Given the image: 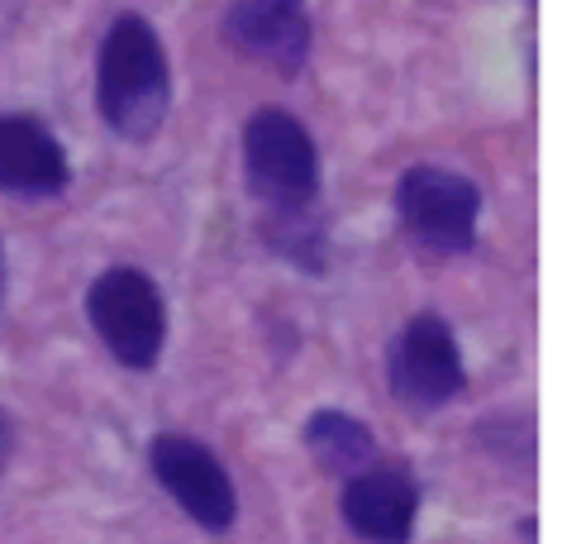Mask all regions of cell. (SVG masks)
I'll return each instance as SVG.
<instances>
[{
  "mask_svg": "<svg viewBox=\"0 0 562 544\" xmlns=\"http://www.w3.org/2000/svg\"><path fill=\"white\" fill-rule=\"evenodd\" d=\"M396 211L405 234L434 258H453L472 248L482 191L448 167H411L396 181Z\"/></svg>",
  "mask_w": 562,
  "mask_h": 544,
  "instance_id": "obj_4",
  "label": "cell"
},
{
  "mask_svg": "<svg viewBox=\"0 0 562 544\" xmlns=\"http://www.w3.org/2000/svg\"><path fill=\"white\" fill-rule=\"evenodd\" d=\"M67 187V153L48 124L0 115V191L5 197H58Z\"/></svg>",
  "mask_w": 562,
  "mask_h": 544,
  "instance_id": "obj_9",
  "label": "cell"
},
{
  "mask_svg": "<svg viewBox=\"0 0 562 544\" xmlns=\"http://www.w3.org/2000/svg\"><path fill=\"white\" fill-rule=\"evenodd\" d=\"M386 382L401 407L411 411L448 407L468 387V368H462L453 330L439 315H415L386 348Z\"/></svg>",
  "mask_w": 562,
  "mask_h": 544,
  "instance_id": "obj_5",
  "label": "cell"
},
{
  "mask_svg": "<svg viewBox=\"0 0 562 544\" xmlns=\"http://www.w3.org/2000/svg\"><path fill=\"white\" fill-rule=\"evenodd\" d=\"M87 315L124 368H153L167 340V311L148 273L110 268L87 291Z\"/></svg>",
  "mask_w": 562,
  "mask_h": 544,
  "instance_id": "obj_3",
  "label": "cell"
},
{
  "mask_svg": "<svg viewBox=\"0 0 562 544\" xmlns=\"http://www.w3.org/2000/svg\"><path fill=\"white\" fill-rule=\"evenodd\" d=\"M419 492L405 468H358L344 482V521L368 544H405L415 530Z\"/></svg>",
  "mask_w": 562,
  "mask_h": 544,
  "instance_id": "obj_8",
  "label": "cell"
},
{
  "mask_svg": "<svg viewBox=\"0 0 562 544\" xmlns=\"http://www.w3.org/2000/svg\"><path fill=\"white\" fill-rule=\"evenodd\" d=\"M224 34L238 53L272 63L277 73H301L311 53V20L305 0H234L224 15Z\"/></svg>",
  "mask_w": 562,
  "mask_h": 544,
  "instance_id": "obj_7",
  "label": "cell"
},
{
  "mask_svg": "<svg viewBox=\"0 0 562 544\" xmlns=\"http://www.w3.org/2000/svg\"><path fill=\"white\" fill-rule=\"evenodd\" d=\"M267 240L296 268H325V234H319V225H311V211H272Z\"/></svg>",
  "mask_w": 562,
  "mask_h": 544,
  "instance_id": "obj_11",
  "label": "cell"
},
{
  "mask_svg": "<svg viewBox=\"0 0 562 544\" xmlns=\"http://www.w3.org/2000/svg\"><path fill=\"white\" fill-rule=\"evenodd\" d=\"M305 449L325 473H358L372 458V430L344 411H319L305 421Z\"/></svg>",
  "mask_w": 562,
  "mask_h": 544,
  "instance_id": "obj_10",
  "label": "cell"
},
{
  "mask_svg": "<svg viewBox=\"0 0 562 544\" xmlns=\"http://www.w3.org/2000/svg\"><path fill=\"white\" fill-rule=\"evenodd\" d=\"M167 101H172V77L162 38L144 15H120L95 63V106L105 124L120 138H153L167 120Z\"/></svg>",
  "mask_w": 562,
  "mask_h": 544,
  "instance_id": "obj_1",
  "label": "cell"
},
{
  "mask_svg": "<svg viewBox=\"0 0 562 544\" xmlns=\"http://www.w3.org/2000/svg\"><path fill=\"white\" fill-rule=\"evenodd\" d=\"M5 454H10V425H5V415H0V464H5Z\"/></svg>",
  "mask_w": 562,
  "mask_h": 544,
  "instance_id": "obj_12",
  "label": "cell"
},
{
  "mask_svg": "<svg viewBox=\"0 0 562 544\" xmlns=\"http://www.w3.org/2000/svg\"><path fill=\"white\" fill-rule=\"evenodd\" d=\"M153 478H158L172 501L191 515L201 530H229L234 525V487L220 458L187 435H158L148 449Z\"/></svg>",
  "mask_w": 562,
  "mask_h": 544,
  "instance_id": "obj_6",
  "label": "cell"
},
{
  "mask_svg": "<svg viewBox=\"0 0 562 544\" xmlns=\"http://www.w3.org/2000/svg\"><path fill=\"white\" fill-rule=\"evenodd\" d=\"M244 177L267 211H311L319 191V153L311 130L277 106L244 124Z\"/></svg>",
  "mask_w": 562,
  "mask_h": 544,
  "instance_id": "obj_2",
  "label": "cell"
}]
</instances>
